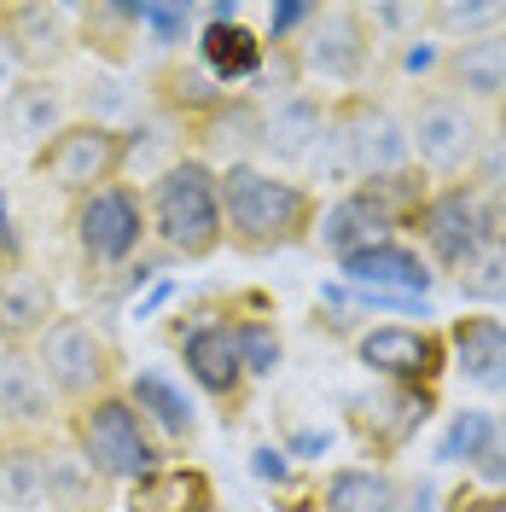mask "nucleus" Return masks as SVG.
I'll list each match as a JSON object with an SVG mask.
<instances>
[{"instance_id":"obj_1","label":"nucleus","mask_w":506,"mask_h":512,"mask_svg":"<svg viewBox=\"0 0 506 512\" xmlns=\"http://www.w3.org/2000/svg\"><path fill=\"white\" fill-rule=\"evenodd\" d=\"M146 227L158 233L169 251L210 256L227 239L222 175H216L204 158H175L158 181H152V198H146Z\"/></svg>"},{"instance_id":"obj_2","label":"nucleus","mask_w":506,"mask_h":512,"mask_svg":"<svg viewBox=\"0 0 506 512\" xmlns=\"http://www.w3.org/2000/svg\"><path fill=\"white\" fill-rule=\"evenodd\" d=\"M408 128L396 123L384 105H344L338 117H326V134L315 146V163L344 181V187H367V181H384V175H402L408 169Z\"/></svg>"},{"instance_id":"obj_3","label":"nucleus","mask_w":506,"mask_h":512,"mask_svg":"<svg viewBox=\"0 0 506 512\" xmlns=\"http://www.w3.org/2000/svg\"><path fill=\"white\" fill-rule=\"evenodd\" d=\"M222 216L239 245L268 251V245H291L309 227L315 204H309V192L297 187V181H285L274 169L233 163V169H222Z\"/></svg>"},{"instance_id":"obj_4","label":"nucleus","mask_w":506,"mask_h":512,"mask_svg":"<svg viewBox=\"0 0 506 512\" xmlns=\"http://www.w3.org/2000/svg\"><path fill=\"white\" fill-rule=\"evenodd\" d=\"M76 443H82V460L111 483H140V478L158 472L152 425L134 414L128 396H111V390H105L94 402H82V414H76Z\"/></svg>"},{"instance_id":"obj_5","label":"nucleus","mask_w":506,"mask_h":512,"mask_svg":"<svg viewBox=\"0 0 506 512\" xmlns=\"http://www.w3.org/2000/svg\"><path fill=\"white\" fill-rule=\"evenodd\" d=\"M35 169L53 181L59 192H88L111 187V175L123 169V134L111 123H64L41 152H35Z\"/></svg>"},{"instance_id":"obj_6","label":"nucleus","mask_w":506,"mask_h":512,"mask_svg":"<svg viewBox=\"0 0 506 512\" xmlns=\"http://www.w3.org/2000/svg\"><path fill=\"white\" fill-rule=\"evenodd\" d=\"M35 367L47 373L53 396L94 402V396H105V379H111V350L88 320H53L35 338Z\"/></svg>"},{"instance_id":"obj_7","label":"nucleus","mask_w":506,"mask_h":512,"mask_svg":"<svg viewBox=\"0 0 506 512\" xmlns=\"http://www.w3.org/2000/svg\"><path fill=\"white\" fill-rule=\"evenodd\" d=\"M477 146H483V123H477L472 99H460V94L419 99V111H413V123H408V152L425 169L460 175L477 158Z\"/></svg>"},{"instance_id":"obj_8","label":"nucleus","mask_w":506,"mask_h":512,"mask_svg":"<svg viewBox=\"0 0 506 512\" xmlns=\"http://www.w3.org/2000/svg\"><path fill=\"white\" fill-rule=\"evenodd\" d=\"M419 239H425V251L437 256L443 268H460L466 274L477 256L489 251V210H483V198L466 187H448L437 198H425Z\"/></svg>"},{"instance_id":"obj_9","label":"nucleus","mask_w":506,"mask_h":512,"mask_svg":"<svg viewBox=\"0 0 506 512\" xmlns=\"http://www.w3.org/2000/svg\"><path fill=\"white\" fill-rule=\"evenodd\" d=\"M76 239H82V251L94 256L99 268L128 262V256L140 251V239H146V210H140V198L128 187H117V181L88 192V198L76 204Z\"/></svg>"},{"instance_id":"obj_10","label":"nucleus","mask_w":506,"mask_h":512,"mask_svg":"<svg viewBox=\"0 0 506 512\" xmlns=\"http://www.w3.org/2000/svg\"><path fill=\"white\" fill-rule=\"evenodd\" d=\"M303 70L315 82H355L367 70V18L349 6L315 12L303 30Z\"/></svg>"},{"instance_id":"obj_11","label":"nucleus","mask_w":506,"mask_h":512,"mask_svg":"<svg viewBox=\"0 0 506 512\" xmlns=\"http://www.w3.org/2000/svg\"><path fill=\"white\" fill-rule=\"evenodd\" d=\"M355 355H361V367H373L379 379H396L402 390L437 379V367H443V344L419 326H373L355 344Z\"/></svg>"},{"instance_id":"obj_12","label":"nucleus","mask_w":506,"mask_h":512,"mask_svg":"<svg viewBox=\"0 0 506 512\" xmlns=\"http://www.w3.org/2000/svg\"><path fill=\"white\" fill-rule=\"evenodd\" d=\"M64 88L53 76H24L12 94L0 99V140L18 152H41L53 134L64 128Z\"/></svg>"},{"instance_id":"obj_13","label":"nucleus","mask_w":506,"mask_h":512,"mask_svg":"<svg viewBox=\"0 0 506 512\" xmlns=\"http://www.w3.org/2000/svg\"><path fill=\"white\" fill-rule=\"evenodd\" d=\"M338 268H344V280H349V286L373 291V297H419V291L431 286V274H425L419 251L396 245V239H384V245H373V251L344 256Z\"/></svg>"},{"instance_id":"obj_14","label":"nucleus","mask_w":506,"mask_h":512,"mask_svg":"<svg viewBox=\"0 0 506 512\" xmlns=\"http://www.w3.org/2000/svg\"><path fill=\"white\" fill-rule=\"evenodd\" d=\"M0 30L12 41V53L24 70H53L70 53V6H12L0 18Z\"/></svg>"},{"instance_id":"obj_15","label":"nucleus","mask_w":506,"mask_h":512,"mask_svg":"<svg viewBox=\"0 0 506 512\" xmlns=\"http://www.w3.org/2000/svg\"><path fill=\"white\" fill-rule=\"evenodd\" d=\"M53 384L35 367V355L24 350H0V425L12 431H41L53 419Z\"/></svg>"},{"instance_id":"obj_16","label":"nucleus","mask_w":506,"mask_h":512,"mask_svg":"<svg viewBox=\"0 0 506 512\" xmlns=\"http://www.w3.org/2000/svg\"><path fill=\"white\" fill-rule=\"evenodd\" d=\"M181 355H187V373L210 396H233L245 379V361H239V332L227 320H198L192 332H181Z\"/></svg>"},{"instance_id":"obj_17","label":"nucleus","mask_w":506,"mask_h":512,"mask_svg":"<svg viewBox=\"0 0 506 512\" xmlns=\"http://www.w3.org/2000/svg\"><path fill=\"white\" fill-rule=\"evenodd\" d=\"M320 134H326V111H320L309 94H285L262 123H256V140L262 152L280 163H297V158H315Z\"/></svg>"},{"instance_id":"obj_18","label":"nucleus","mask_w":506,"mask_h":512,"mask_svg":"<svg viewBox=\"0 0 506 512\" xmlns=\"http://www.w3.org/2000/svg\"><path fill=\"white\" fill-rule=\"evenodd\" d=\"M53 326V286L30 268H6L0 274V338L6 350H18L24 338H41Z\"/></svg>"},{"instance_id":"obj_19","label":"nucleus","mask_w":506,"mask_h":512,"mask_svg":"<svg viewBox=\"0 0 506 512\" xmlns=\"http://www.w3.org/2000/svg\"><path fill=\"white\" fill-rule=\"evenodd\" d=\"M390 227H396V222L384 216L367 192L355 187V192H344V198L326 210V222H320V245L344 262V256H355V251H373V245H384V239H390Z\"/></svg>"},{"instance_id":"obj_20","label":"nucleus","mask_w":506,"mask_h":512,"mask_svg":"<svg viewBox=\"0 0 506 512\" xmlns=\"http://www.w3.org/2000/svg\"><path fill=\"white\" fill-rule=\"evenodd\" d=\"M454 355H460V373L472 384L506 390V320H489V315L454 320Z\"/></svg>"},{"instance_id":"obj_21","label":"nucleus","mask_w":506,"mask_h":512,"mask_svg":"<svg viewBox=\"0 0 506 512\" xmlns=\"http://www.w3.org/2000/svg\"><path fill=\"white\" fill-rule=\"evenodd\" d=\"M210 507H216V489L192 466L152 472V478L134 483V512H210Z\"/></svg>"},{"instance_id":"obj_22","label":"nucleus","mask_w":506,"mask_h":512,"mask_svg":"<svg viewBox=\"0 0 506 512\" xmlns=\"http://www.w3.org/2000/svg\"><path fill=\"white\" fill-rule=\"evenodd\" d=\"M454 82L477 99H506V30L460 41V53H454Z\"/></svg>"},{"instance_id":"obj_23","label":"nucleus","mask_w":506,"mask_h":512,"mask_svg":"<svg viewBox=\"0 0 506 512\" xmlns=\"http://www.w3.org/2000/svg\"><path fill=\"white\" fill-rule=\"evenodd\" d=\"M402 495L390 472H373V466H344L326 478V512H396Z\"/></svg>"},{"instance_id":"obj_24","label":"nucleus","mask_w":506,"mask_h":512,"mask_svg":"<svg viewBox=\"0 0 506 512\" xmlns=\"http://www.w3.org/2000/svg\"><path fill=\"white\" fill-rule=\"evenodd\" d=\"M128 402H134V414L146 419V425H158L163 437H192V402L163 373H134Z\"/></svg>"},{"instance_id":"obj_25","label":"nucleus","mask_w":506,"mask_h":512,"mask_svg":"<svg viewBox=\"0 0 506 512\" xmlns=\"http://www.w3.org/2000/svg\"><path fill=\"white\" fill-rule=\"evenodd\" d=\"M53 483H59V472H53L47 454H35V448L0 454V501L6 507H47Z\"/></svg>"},{"instance_id":"obj_26","label":"nucleus","mask_w":506,"mask_h":512,"mask_svg":"<svg viewBox=\"0 0 506 512\" xmlns=\"http://www.w3.org/2000/svg\"><path fill=\"white\" fill-rule=\"evenodd\" d=\"M198 53H204V64H210L216 82H239V76H256L262 41H256L251 30H239V24H210L204 41H198Z\"/></svg>"},{"instance_id":"obj_27","label":"nucleus","mask_w":506,"mask_h":512,"mask_svg":"<svg viewBox=\"0 0 506 512\" xmlns=\"http://www.w3.org/2000/svg\"><path fill=\"white\" fill-rule=\"evenodd\" d=\"M431 24L448 35H460V41H472V35L501 30L506 6H495V0H443V6H431Z\"/></svg>"},{"instance_id":"obj_28","label":"nucleus","mask_w":506,"mask_h":512,"mask_svg":"<svg viewBox=\"0 0 506 512\" xmlns=\"http://www.w3.org/2000/svg\"><path fill=\"white\" fill-rule=\"evenodd\" d=\"M489 431H495V414H483V408H466V414H454V425H448V437L437 443V460H454V466H466L477 454H483V443H489Z\"/></svg>"},{"instance_id":"obj_29","label":"nucleus","mask_w":506,"mask_h":512,"mask_svg":"<svg viewBox=\"0 0 506 512\" xmlns=\"http://www.w3.org/2000/svg\"><path fill=\"white\" fill-rule=\"evenodd\" d=\"M460 286H466V297H483V303H506V245L501 251H483L460 274Z\"/></svg>"},{"instance_id":"obj_30","label":"nucleus","mask_w":506,"mask_h":512,"mask_svg":"<svg viewBox=\"0 0 506 512\" xmlns=\"http://www.w3.org/2000/svg\"><path fill=\"white\" fill-rule=\"evenodd\" d=\"M239 332V361H245V373H274L280 367V344H274V332L256 320V326H233Z\"/></svg>"},{"instance_id":"obj_31","label":"nucleus","mask_w":506,"mask_h":512,"mask_svg":"<svg viewBox=\"0 0 506 512\" xmlns=\"http://www.w3.org/2000/svg\"><path fill=\"white\" fill-rule=\"evenodd\" d=\"M134 12H140L146 30L158 35V47H175V41L187 35V24H192V6H152V0H140Z\"/></svg>"},{"instance_id":"obj_32","label":"nucleus","mask_w":506,"mask_h":512,"mask_svg":"<svg viewBox=\"0 0 506 512\" xmlns=\"http://www.w3.org/2000/svg\"><path fill=\"white\" fill-rule=\"evenodd\" d=\"M477 478L495 483V489H506V419H495L489 443H483V454H477Z\"/></svg>"},{"instance_id":"obj_33","label":"nucleus","mask_w":506,"mask_h":512,"mask_svg":"<svg viewBox=\"0 0 506 512\" xmlns=\"http://www.w3.org/2000/svg\"><path fill=\"white\" fill-rule=\"evenodd\" d=\"M18 70H24V64H18L12 41H6V30H0V99H6L12 88H18Z\"/></svg>"},{"instance_id":"obj_34","label":"nucleus","mask_w":506,"mask_h":512,"mask_svg":"<svg viewBox=\"0 0 506 512\" xmlns=\"http://www.w3.org/2000/svg\"><path fill=\"white\" fill-rule=\"evenodd\" d=\"M309 18H315V6H274V41L291 35L297 24H309Z\"/></svg>"},{"instance_id":"obj_35","label":"nucleus","mask_w":506,"mask_h":512,"mask_svg":"<svg viewBox=\"0 0 506 512\" xmlns=\"http://www.w3.org/2000/svg\"><path fill=\"white\" fill-rule=\"evenodd\" d=\"M256 472H262V478H285V454L262 448V454H256Z\"/></svg>"},{"instance_id":"obj_36","label":"nucleus","mask_w":506,"mask_h":512,"mask_svg":"<svg viewBox=\"0 0 506 512\" xmlns=\"http://www.w3.org/2000/svg\"><path fill=\"white\" fill-rule=\"evenodd\" d=\"M437 59V53H431V47H408V70H425V64Z\"/></svg>"},{"instance_id":"obj_37","label":"nucleus","mask_w":506,"mask_h":512,"mask_svg":"<svg viewBox=\"0 0 506 512\" xmlns=\"http://www.w3.org/2000/svg\"><path fill=\"white\" fill-rule=\"evenodd\" d=\"M472 512H506V495H489V501H472Z\"/></svg>"},{"instance_id":"obj_38","label":"nucleus","mask_w":506,"mask_h":512,"mask_svg":"<svg viewBox=\"0 0 506 512\" xmlns=\"http://www.w3.org/2000/svg\"><path fill=\"white\" fill-rule=\"evenodd\" d=\"M0 239H6V198H0Z\"/></svg>"},{"instance_id":"obj_39","label":"nucleus","mask_w":506,"mask_h":512,"mask_svg":"<svg viewBox=\"0 0 506 512\" xmlns=\"http://www.w3.org/2000/svg\"><path fill=\"white\" fill-rule=\"evenodd\" d=\"M0 274H6V268H0Z\"/></svg>"}]
</instances>
